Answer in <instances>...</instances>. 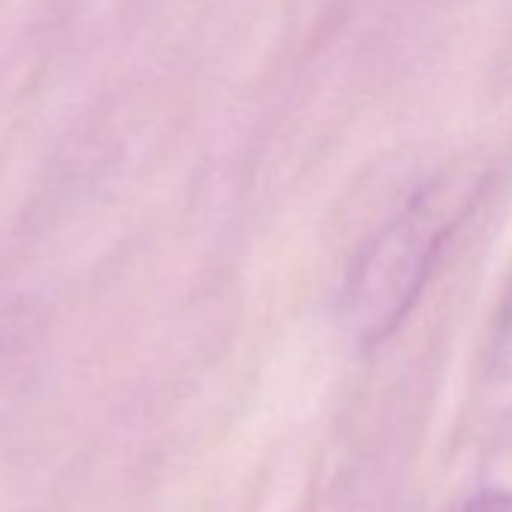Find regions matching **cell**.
<instances>
[{"mask_svg": "<svg viewBox=\"0 0 512 512\" xmlns=\"http://www.w3.org/2000/svg\"><path fill=\"white\" fill-rule=\"evenodd\" d=\"M470 199V181L440 178L362 250L347 284V320L362 344H380L404 323Z\"/></svg>", "mask_w": 512, "mask_h": 512, "instance_id": "obj_1", "label": "cell"}, {"mask_svg": "<svg viewBox=\"0 0 512 512\" xmlns=\"http://www.w3.org/2000/svg\"><path fill=\"white\" fill-rule=\"evenodd\" d=\"M458 512H512V488H482Z\"/></svg>", "mask_w": 512, "mask_h": 512, "instance_id": "obj_2", "label": "cell"}]
</instances>
